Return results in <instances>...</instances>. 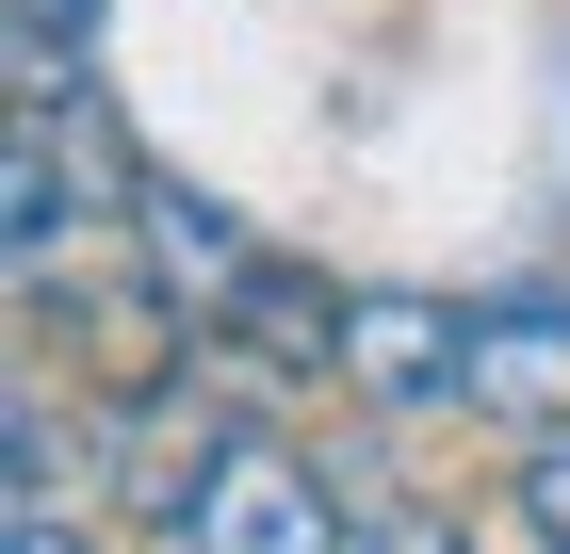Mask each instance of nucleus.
<instances>
[{
    "mask_svg": "<svg viewBox=\"0 0 570 554\" xmlns=\"http://www.w3.org/2000/svg\"><path fill=\"white\" fill-rule=\"evenodd\" d=\"M343 391L375 408V425L473 408V310L424 294V278H358V294H343Z\"/></svg>",
    "mask_w": 570,
    "mask_h": 554,
    "instance_id": "nucleus-1",
    "label": "nucleus"
},
{
    "mask_svg": "<svg viewBox=\"0 0 570 554\" xmlns=\"http://www.w3.org/2000/svg\"><path fill=\"white\" fill-rule=\"evenodd\" d=\"M358 522L326 506V473L294 457V440H228L213 489H196V522H179V554H343Z\"/></svg>",
    "mask_w": 570,
    "mask_h": 554,
    "instance_id": "nucleus-2",
    "label": "nucleus"
},
{
    "mask_svg": "<svg viewBox=\"0 0 570 554\" xmlns=\"http://www.w3.org/2000/svg\"><path fill=\"white\" fill-rule=\"evenodd\" d=\"M196 342L262 359V376H343V278H309L294 245H262V261H245L213 310H196Z\"/></svg>",
    "mask_w": 570,
    "mask_h": 554,
    "instance_id": "nucleus-3",
    "label": "nucleus"
},
{
    "mask_svg": "<svg viewBox=\"0 0 570 554\" xmlns=\"http://www.w3.org/2000/svg\"><path fill=\"white\" fill-rule=\"evenodd\" d=\"M473 408H505V425H570V294H505L473 310Z\"/></svg>",
    "mask_w": 570,
    "mask_h": 554,
    "instance_id": "nucleus-4",
    "label": "nucleus"
},
{
    "mask_svg": "<svg viewBox=\"0 0 570 554\" xmlns=\"http://www.w3.org/2000/svg\"><path fill=\"white\" fill-rule=\"evenodd\" d=\"M0 245H17V294H49V245H66V164H49V115H17V147H0Z\"/></svg>",
    "mask_w": 570,
    "mask_h": 554,
    "instance_id": "nucleus-5",
    "label": "nucleus"
},
{
    "mask_svg": "<svg viewBox=\"0 0 570 554\" xmlns=\"http://www.w3.org/2000/svg\"><path fill=\"white\" fill-rule=\"evenodd\" d=\"M522 522H538V538H570V425L522 440Z\"/></svg>",
    "mask_w": 570,
    "mask_h": 554,
    "instance_id": "nucleus-6",
    "label": "nucleus"
},
{
    "mask_svg": "<svg viewBox=\"0 0 570 554\" xmlns=\"http://www.w3.org/2000/svg\"><path fill=\"white\" fill-rule=\"evenodd\" d=\"M66 473H82V440H49V408H33V391H17V506H49Z\"/></svg>",
    "mask_w": 570,
    "mask_h": 554,
    "instance_id": "nucleus-7",
    "label": "nucleus"
},
{
    "mask_svg": "<svg viewBox=\"0 0 570 554\" xmlns=\"http://www.w3.org/2000/svg\"><path fill=\"white\" fill-rule=\"evenodd\" d=\"M343 554H473V538H456V522H440V506H392V522H358Z\"/></svg>",
    "mask_w": 570,
    "mask_h": 554,
    "instance_id": "nucleus-8",
    "label": "nucleus"
},
{
    "mask_svg": "<svg viewBox=\"0 0 570 554\" xmlns=\"http://www.w3.org/2000/svg\"><path fill=\"white\" fill-rule=\"evenodd\" d=\"M0 554H82V538H66L49 506H17V538H0Z\"/></svg>",
    "mask_w": 570,
    "mask_h": 554,
    "instance_id": "nucleus-9",
    "label": "nucleus"
},
{
    "mask_svg": "<svg viewBox=\"0 0 570 554\" xmlns=\"http://www.w3.org/2000/svg\"><path fill=\"white\" fill-rule=\"evenodd\" d=\"M554 554H570V538H554Z\"/></svg>",
    "mask_w": 570,
    "mask_h": 554,
    "instance_id": "nucleus-10",
    "label": "nucleus"
}]
</instances>
